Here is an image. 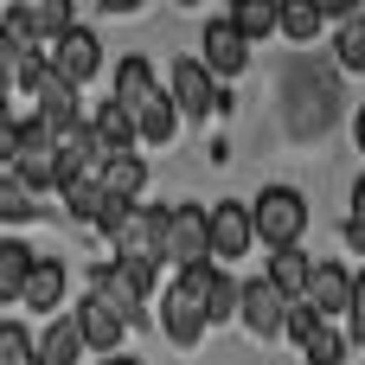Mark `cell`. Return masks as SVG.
Wrapping results in <instances>:
<instances>
[{
	"label": "cell",
	"mask_w": 365,
	"mask_h": 365,
	"mask_svg": "<svg viewBox=\"0 0 365 365\" xmlns=\"http://www.w3.org/2000/svg\"><path fill=\"white\" fill-rule=\"evenodd\" d=\"M212 276H218V263L180 269V276L167 282V295L154 302V308H160V334H167L173 346H199V334H205V289H212Z\"/></svg>",
	"instance_id": "1"
},
{
	"label": "cell",
	"mask_w": 365,
	"mask_h": 365,
	"mask_svg": "<svg viewBox=\"0 0 365 365\" xmlns=\"http://www.w3.org/2000/svg\"><path fill=\"white\" fill-rule=\"evenodd\" d=\"M250 225H257V244H269V257L295 250L302 231H308V199L295 186H263L257 205H250Z\"/></svg>",
	"instance_id": "2"
},
{
	"label": "cell",
	"mask_w": 365,
	"mask_h": 365,
	"mask_svg": "<svg viewBox=\"0 0 365 365\" xmlns=\"http://www.w3.org/2000/svg\"><path fill=\"white\" fill-rule=\"evenodd\" d=\"M90 295H103L122 321H135L154 295V263H135V257H109L90 269Z\"/></svg>",
	"instance_id": "3"
},
{
	"label": "cell",
	"mask_w": 365,
	"mask_h": 365,
	"mask_svg": "<svg viewBox=\"0 0 365 365\" xmlns=\"http://www.w3.org/2000/svg\"><path fill=\"white\" fill-rule=\"evenodd\" d=\"M160 263H173V276L212 263V212H205V205H173V212H167Z\"/></svg>",
	"instance_id": "4"
},
{
	"label": "cell",
	"mask_w": 365,
	"mask_h": 365,
	"mask_svg": "<svg viewBox=\"0 0 365 365\" xmlns=\"http://www.w3.org/2000/svg\"><path fill=\"white\" fill-rule=\"evenodd\" d=\"M167 96H173V109L180 115H218V103L231 96L199 58H173V71H167Z\"/></svg>",
	"instance_id": "5"
},
{
	"label": "cell",
	"mask_w": 365,
	"mask_h": 365,
	"mask_svg": "<svg viewBox=\"0 0 365 365\" xmlns=\"http://www.w3.org/2000/svg\"><path fill=\"white\" fill-rule=\"evenodd\" d=\"M13 173H19V186L38 199V192H58V141L38 128V115L32 122H19V160H13Z\"/></svg>",
	"instance_id": "6"
},
{
	"label": "cell",
	"mask_w": 365,
	"mask_h": 365,
	"mask_svg": "<svg viewBox=\"0 0 365 365\" xmlns=\"http://www.w3.org/2000/svg\"><path fill=\"white\" fill-rule=\"evenodd\" d=\"M45 58H51V77H58V83H71V90H83V83L103 71V45H96V32H90V26H71Z\"/></svg>",
	"instance_id": "7"
},
{
	"label": "cell",
	"mask_w": 365,
	"mask_h": 365,
	"mask_svg": "<svg viewBox=\"0 0 365 365\" xmlns=\"http://www.w3.org/2000/svg\"><path fill=\"white\" fill-rule=\"evenodd\" d=\"M199 64L231 83V77H244V64H250V38H244L231 19H205V32H199Z\"/></svg>",
	"instance_id": "8"
},
{
	"label": "cell",
	"mask_w": 365,
	"mask_h": 365,
	"mask_svg": "<svg viewBox=\"0 0 365 365\" xmlns=\"http://www.w3.org/2000/svg\"><path fill=\"white\" fill-rule=\"evenodd\" d=\"M167 212L173 205H135L122 237H115V257H135V263H154L160 269V237H167Z\"/></svg>",
	"instance_id": "9"
},
{
	"label": "cell",
	"mask_w": 365,
	"mask_h": 365,
	"mask_svg": "<svg viewBox=\"0 0 365 365\" xmlns=\"http://www.w3.org/2000/svg\"><path fill=\"white\" fill-rule=\"evenodd\" d=\"M327 327L334 321H346V308H353V276H346V263H327V257H314V276H308V295H302Z\"/></svg>",
	"instance_id": "10"
},
{
	"label": "cell",
	"mask_w": 365,
	"mask_h": 365,
	"mask_svg": "<svg viewBox=\"0 0 365 365\" xmlns=\"http://www.w3.org/2000/svg\"><path fill=\"white\" fill-rule=\"evenodd\" d=\"M71 321H77V334H83V346H90V353H103V359H115V353H122L128 321H122L103 295H83V302L71 308Z\"/></svg>",
	"instance_id": "11"
},
{
	"label": "cell",
	"mask_w": 365,
	"mask_h": 365,
	"mask_svg": "<svg viewBox=\"0 0 365 365\" xmlns=\"http://www.w3.org/2000/svg\"><path fill=\"white\" fill-rule=\"evenodd\" d=\"M237 321H244L257 340H276V334H282V321H289V302L276 295V282H269V276H250V282H244Z\"/></svg>",
	"instance_id": "12"
},
{
	"label": "cell",
	"mask_w": 365,
	"mask_h": 365,
	"mask_svg": "<svg viewBox=\"0 0 365 365\" xmlns=\"http://www.w3.org/2000/svg\"><path fill=\"white\" fill-rule=\"evenodd\" d=\"M250 244H257V225H250V205H212V263H237V257H250Z\"/></svg>",
	"instance_id": "13"
},
{
	"label": "cell",
	"mask_w": 365,
	"mask_h": 365,
	"mask_svg": "<svg viewBox=\"0 0 365 365\" xmlns=\"http://www.w3.org/2000/svg\"><path fill=\"white\" fill-rule=\"evenodd\" d=\"M109 90H115L109 103H122L128 115H141V109H148V96H160V83H154V64H148L141 51H128V58L115 64V77H109Z\"/></svg>",
	"instance_id": "14"
},
{
	"label": "cell",
	"mask_w": 365,
	"mask_h": 365,
	"mask_svg": "<svg viewBox=\"0 0 365 365\" xmlns=\"http://www.w3.org/2000/svg\"><path fill=\"white\" fill-rule=\"evenodd\" d=\"M19 308H32V314H64V263L58 257H32V276H26V295H19Z\"/></svg>",
	"instance_id": "15"
},
{
	"label": "cell",
	"mask_w": 365,
	"mask_h": 365,
	"mask_svg": "<svg viewBox=\"0 0 365 365\" xmlns=\"http://www.w3.org/2000/svg\"><path fill=\"white\" fill-rule=\"evenodd\" d=\"M96 186H103L109 199H122V205H141V186H148V160H141V154H115V160H103Z\"/></svg>",
	"instance_id": "16"
},
{
	"label": "cell",
	"mask_w": 365,
	"mask_h": 365,
	"mask_svg": "<svg viewBox=\"0 0 365 365\" xmlns=\"http://www.w3.org/2000/svg\"><path fill=\"white\" fill-rule=\"evenodd\" d=\"M90 128H96V141H103V154L115 160V154H135V115L122 109V103H96V115H90Z\"/></svg>",
	"instance_id": "17"
},
{
	"label": "cell",
	"mask_w": 365,
	"mask_h": 365,
	"mask_svg": "<svg viewBox=\"0 0 365 365\" xmlns=\"http://www.w3.org/2000/svg\"><path fill=\"white\" fill-rule=\"evenodd\" d=\"M263 276L276 282V295H282V302H302V295H308V276H314V257H308L302 244H295V250H276Z\"/></svg>",
	"instance_id": "18"
},
{
	"label": "cell",
	"mask_w": 365,
	"mask_h": 365,
	"mask_svg": "<svg viewBox=\"0 0 365 365\" xmlns=\"http://www.w3.org/2000/svg\"><path fill=\"white\" fill-rule=\"evenodd\" d=\"M83 353H90V346H83V334H77L71 314H58V321L38 334V365H77Z\"/></svg>",
	"instance_id": "19"
},
{
	"label": "cell",
	"mask_w": 365,
	"mask_h": 365,
	"mask_svg": "<svg viewBox=\"0 0 365 365\" xmlns=\"http://www.w3.org/2000/svg\"><path fill=\"white\" fill-rule=\"evenodd\" d=\"M32 257H38V250H26L19 237H6V244H0V308H19L26 276H32Z\"/></svg>",
	"instance_id": "20"
},
{
	"label": "cell",
	"mask_w": 365,
	"mask_h": 365,
	"mask_svg": "<svg viewBox=\"0 0 365 365\" xmlns=\"http://www.w3.org/2000/svg\"><path fill=\"white\" fill-rule=\"evenodd\" d=\"M135 135L148 141V148H167L173 135H180V109H173V96L160 90V96H148V109L135 115Z\"/></svg>",
	"instance_id": "21"
},
{
	"label": "cell",
	"mask_w": 365,
	"mask_h": 365,
	"mask_svg": "<svg viewBox=\"0 0 365 365\" xmlns=\"http://www.w3.org/2000/svg\"><path fill=\"white\" fill-rule=\"evenodd\" d=\"M321 26H327V6L321 0H282V13H276V32H289L295 45H308Z\"/></svg>",
	"instance_id": "22"
},
{
	"label": "cell",
	"mask_w": 365,
	"mask_h": 365,
	"mask_svg": "<svg viewBox=\"0 0 365 365\" xmlns=\"http://www.w3.org/2000/svg\"><path fill=\"white\" fill-rule=\"evenodd\" d=\"M237 302H244V282H237L231 269H218V276H212V289H205V327L237 321Z\"/></svg>",
	"instance_id": "23"
},
{
	"label": "cell",
	"mask_w": 365,
	"mask_h": 365,
	"mask_svg": "<svg viewBox=\"0 0 365 365\" xmlns=\"http://www.w3.org/2000/svg\"><path fill=\"white\" fill-rule=\"evenodd\" d=\"M77 26V13H71V0H32V32H38V45L51 51L64 32Z\"/></svg>",
	"instance_id": "24"
},
{
	"label": "cell",
	"mask_w": 365,
	"mask_h": 365,
	"mask_svg": "<svg viewBox=\"0 0 365 365\" xmlns=\"http://www.w3.org/2000/svg\"><path fill=\"white\" fill-rule=\"evenodd\" d=\"M276 13H282L276 0H237V6H231L225 19H231V26L244 32V38H263V32H276Z\"/></svg>",
	"instance_id": "25"
},
{
	"label": "cell",
	"mask_w": 365,
	"mask_h": 365,
	"mask_svg": "<svg viewBox=\"0 0 365 365\" xmlns=\"http://www.w3.org/2000/svg\"><path fill=\"white\" fill-rule=\"evenodd\" d=\"M334 58H340V71H365V13H346V19H340Z\"/></svg>",
	"instance_id": "26"
},
{
	"label": "cell",
	"mask_w": 365,
	"mask_h": 365,
	"mask_svg": "<svg viewBox=\"0 0 365 365\" xmlns=\"http://www.w3.org/2000/svg\"><path fill=\"white\" fill-rule=\"evenodd\" d=\"M346 353H353V346H346V327H314V340L302 346L308 365H346Z\"/></svg>",
	"instance_id": "27"
},
{
	"label": "cell",
	"mask_w": 365,
	"mask_h": 365,
	"mask_svg": "<svg viewBox=\"0 0 365 365\" xmlns=\"http://www.w3.org/2000/svg\"><path fill=\"white\" fill-rule=\"evenodd\" d=\"M64 205H71V218H77V225H96V218H103V205H109V192H103L96 180H77V186H64Z\"/></svg>",
	"instance_id": "28"
},
{
	"label": "cell",
	"mask_w": 365,
	"mask_h": 365,
	"mask_svg": "<svg viewBox=\"0 0 365 365\" xmlns=\"http://www.w3.org/2000/svg\"><path fill=\"white\" fill-rule=\"evenodd\" d=\"M32 218H38L32 192H26L13 173H0V225H32Z\"/></svg>",
	"instance_id": "29"
},
{
	"label": "cell",
	"mask_w": 365,
	"mask_h": 365,
	"mask_svg": "<svg viewBox=\"0 0 365 365\" xmlns=\"http://www.w3.org/2000/svg\"><path fill=\"white\" fill-rule=\"evenodd\" d=\"M0 365H38V340L19 321H0Z\"/></svg>",
	"instance_id": "30"
},
{
	"label": "cell",
	"mask_w": 365,
	"mask_h": 365,
	"mask_svg": "<svg viewBox=\"0 0 365 365\" xmlns=\"http://www.w3.org/2000/svg\"><path fill=\"white\" fill-rule=\"evenodd\" d=\"M314 327H327V321H321L308 302H289V321H282V334H289L295 346H308V340H314Z\"/></svg>",
	"instance_id": "31"
},
{
	"label": "cell",
	"mask_w": 365,
	"mask_h": 365,
	"mask_svg": "<svg viewBox=\"0 0 365 365\" xmlns=\"http://www.w3.org/2000/svg\"><path fill=\"white\" fill-rule=\"evenodd\" d=\"M13 160H19V122L6 115L0 122V167H13Z\"/></svg>",
	"instance_id": "32"
},
{
	"label": "cell",
	"mask_w": 365,
	"mask_h": 365,
	"mask_svg": "<svg viewBox=\"0 0 365 365\" xmlns=\"http://www.w3.org/2000/svg\"><path fill=\"white\" fill-rule=\"evenodd\" d=\"M0 96H13V51L0 45Z\"/></svg>",
	"instance_id": "33"
},
{
	"label": "cell",
	"mask_w": 365,
	"mask_h": 365,
	"mask_svg": "<svg viewBox=\"0 0 365 365\" xmlns=\"http://www.w3.org/2000/svg\"><path fill=\"white\" fill-rule=\"evenodd\" d=\"M346 250H359V257H365V225H359V218H346Z\"/></svg>",
	"instance_id": "34"
},
{
	"label": "cell",
	"mask_w": 365,
	"mask_h": 365,
	"mask_svg": "<svg viewBox=\"0 0 365 365\" xmlns=\"http://www.w3.org/2000/svg\"><path fill=\"white\" fill-rule=\"evenodd\" d=\"M346 218H359V225H365V180L353 186V212H346Z\"/></svg>",
	"instance_id": "35"
},
{
	"label": "cell",
	"mask_w": 365,
	"mask_h": 365,
	"mask_svg": "<svg viewBox=\"0 0 365 365\" xmlns=\"http://www.w3.org/2000/svg\"><path fill=\"white\" fill-rule=\"evenodd\" d=\"M353 141H359V154H365V103H359V115H353Z\"/></svg>",
	"instance_id": "36"
},
{
	"label": "cell",
	"mask_w": 365,
	"mask_h": 365,
	"mask_svg": "<svg viewBox=\"0 0 365 365\" xmlns=\"http://www.w3.org/2000/svg\"><path fill=\"white\" fill-rule=\"evenodd\" d=\"M96 365H141V359H96Z\"/></svg>",
	"instance_id": "37"
},
{
	"label": "cell",
	"mask_w": 365,
	"mask_h": 365,
	"mask_svg": "<svg viewBox=\"0 0 365 365\" xmlns=\"http://www.w3.org/2000/svg\"><path fill=\"white\" fill-rule=\"evenodd\" d=\"M6 115H13V103H6V96H0V122H6Z\"/></svg>",
	"instance_id": "38"
}]
</instances>
